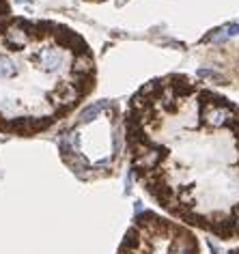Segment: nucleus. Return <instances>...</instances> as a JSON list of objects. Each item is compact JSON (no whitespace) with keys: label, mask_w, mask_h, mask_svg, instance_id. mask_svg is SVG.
<instances>
[{"label":"nucleus","mask_w":239,"mask_h":254,"mask_svg":"<svg viewBox=\"0 0 239 254\" xmlns=\"http://www.w3.org/2000/svg\"><path fill=\"white\" fill-rule=\"evenodd\" d=\"M11 16V11H9V0H0V17H7Z\"/></svg>","instance_id":"3"},{"label":"nucleus","mask_w":239,"mask_h":254,"mask_svg":"<svg viewBox=\"0 0 239 254\" xmlns=\"http://www.w3.org/2000/svg\"><path fill=\"white\" fill-rule=\"evenodd\" d=\"M61 153L80 177L108 172L119 153V119L112 102H97L80 114L76 127L61 136Z\"/></svg>","instance_id":"2"},{"label":"nucleus","mask_w":239,"mask_h":254,"mask_svg":"<svg viewBox=\"0 0 239 254\" xmlns=\"http://www.w3.org/2000/svg\"><path fill=\"white\" fill-rule=\"evenodd\" d=\"M95 86L84 39L56 22L0 17V132L34 136Z\"/></svg>","instance_id":"1"}]
</instances>
